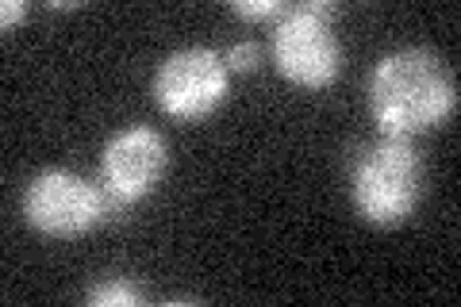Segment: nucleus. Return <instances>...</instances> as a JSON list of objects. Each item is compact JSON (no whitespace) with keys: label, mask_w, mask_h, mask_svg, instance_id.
Wrapping results in <instances>:
<instances>
[{"label":"nucleus","mask_w":461,"mask_h":307,"mask_svg":"<svg viewBox=\"0 0 461 307\" xmlns=\"http://www.w3.org/2000/svg\"><path fill=\"white\" fill-rule=\"evenodd\" d=\"M457 108V85L450 66L435 50H396L373 69L369 112L384 139H415L450 120Z\"/></svg>","instance_id":"1"},{"label":"nucleus","mask_w":461,"mask_h":307,"mask_svg":"<svg viewBox=\"0 0 461 307\" xmlns=\"http://www.w3.org/2000/svg\"><path fill=\"white\" fill-rule=\"evenodd\" d=\"M423 200V158L408 139H384L354 169V208L373 227H400Z\"/></svg>","instance_id":"2"},{"label":"nucleus","mask_w":461,"mask_h":307,"mask_svg":"<svg viewBox=\"0 0 461 307\" xmlns=\"http://www.w3.org/2000/svg\"><path fill=\"white\" fill-rule=\"evenodd\" d=\"M335 8L327 0H308V5L288 8L281 23L273 27V62L281 77L300 85V89H327L335 85L342 69L339 39L330 32Z\"/></svg>","instance_id":"3"},{"label":"nucleus","mask_w":461,"mask_h":307,"mask_svg":"<svg viewBox=\"0 0 461 307\" xmlns=\"http://www.w3.org/2000/svg\"><path fill=\"white\" fill-rule=\"evenodd\" d=\"M108 212H120L115 200L104 193V185H89L74 173L50 169L27 185L23 215L39 235L50 239H77L89 235L96 223H104Z\"/></svg>","instance_id":"4"},{"label":"nucleus","mask_w":461,"mask_h":307,"mask_svg":"<svg viewBox=\"0 0 461 307\" xmlns=\"http://www.w3.org/2000/svg\"><path fill=\"white\" fill-rule=\"evenodd\" d=\"M227 77L230 69L223 62V54H215L212 47L177 50L158 66L154 100L169 120H181V123L204 120V115H212L223 104Z\"/></svg>","instance_id":"5"},{"label":"nucleus","mask_w":461,"mask_h":307,"mask_svg":"<svg viewBox=\"0 0 461 307\" xmlns=\"http://www.w3.org/2000/svg\"><path fill=\"white\" fill-rule=\"evenodd\" d=\"M169 166L166 139L150 127H127L104 146V162H100V185L115 200V208H131L150 188L162 181Z\"/></svg>","instance_id":"6"},{"label":"nucleus","mask_w":461,"mask_h":307,"mask_svg":"<svg viewBox=\"0 0 461 307\" xmlns=\"http://www.w3.org/2000/svg\"><path fill=\"white\" fill-rule=\"evenodd\" d=\"M89 303L93 307H135V303H142V292L131 281H112V284L89 288Z\"/></svg>","instance_id":"7"},{"label":"nucleus","mask_w":461,"mask_h":307,"mask_svg":"<svg viewBox=\"0 0 461 307\" xmlns=\"http://www.w3.org/2000/svg\"><path fill=\"white\" fill-rule=\"evenodd\" d=\"M223 62H227L230 73H250L258 62H262V47H258L254 39H242L223 54Z\"/></svg>","instance_id":"8"},{"label":"nucleus","mask_w":461,"mask_h":307,"mask_svg":"<svg viewBox=\"0 0 461 307\" xmlns=\"http://www.w3.org/2000/svg\"><path fill=\"white\" fill-rule=\"evenodd\" d=\"M230 12L242 16V20H266V16H277L281 5H277V0H235Z\"/></svg>","instance_id":"9"},{"label":"nucleus","mask_w":461,"mask_h":307,"mask_svg":"<svg viewBox=\"0 0 461 307\" xmlns=\"http://www.w3.org/2000/svg\"><path fill=\"white\" fill-rule=\"evenodd\" d=\"M27 16V5L23 0H5V5H0V23H5V32L12 23H20Z\"/></svg>","instance_id":"10"}]
</instances>
